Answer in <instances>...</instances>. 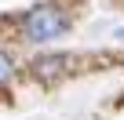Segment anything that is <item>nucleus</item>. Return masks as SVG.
Here are the masks:
<instances>
[{
	"instance_id": "f257e3e1",
	"label": "nucleus",
	"mask_w": 124,
	"mask_h": 120,
	"mask_svg": "<svg viewBox=\"0 0 124 120\" xmlns=\"http://www.w3.org/2000/svg\"><path fill=\"white\" fill-rule=\"evenodd\" d=\"M70 29V22H66V15H62L58 7H33L29 15H26V36L29 40H37V44H47V40H55V36H62Z\"/></svg>"
},
{
	"instance_id": "f03ea898",
	"label": "nucleus",
	"mask_w": 124,
	"mask_h": 120,
	"mask_svg": "<svg viewBox=\"0 0 124 120\" xmlns=\"http://www.w3.org/2000/svg\"><path fill=\"white\" fill-rule=\"evenodd\" d=\"M70 62V55H47V58H40V62H37V77H51V73H58L62 66H66Z\"/></svg>"
},
{
	"instance_id": "7ed1b4c3",
	"label": "nucleus",
	"mask_w": 124,
	"mask_h": 120,
	"mask_svg": "<svg viewBox=\"0 0 124 120\" xmlns=\"http://www.w3.org/2000/svg\"><path fill=\"white\" fill-rule=\"evenodd\" d=\"M8 80H11V58H8V55H0V87H4Z\"/></svg>"
}]
</instances>
